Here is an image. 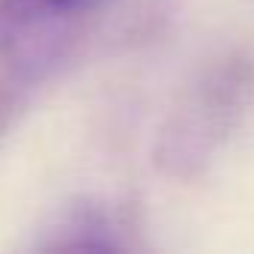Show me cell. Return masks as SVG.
Masks as SVG:
<instances>
[{"label": "cell", "mask_w": 254, "mask_h": 254, "mask_svg": "<svg viewBox=\"0 0 254 254\" xmlns=\"http://www.w3.org/2000/svg\"><path fill=\"white\" fill-rule=\"evenodd\" d=\"M123 245V227L111 209H102V203H81L66 212L45 242V248L63 251H111Z\"/></svg>", "instance_id": "cell-3"}, {"label": "cell", "mask_w": 254, "mask_h": 254, "mask_svg": "<svg viewBox=\"0 0 254 254\" xmlns=\"http://www.w3.org/2000/svg\"><path fill=\"white\" fill-rule=\"evenodd\" d=\"M6 111H9V96L0 90V123H3V117H6Z\"/></svg>", "instance_id": "cell-5"}, {"label": "cell", "mask_w": 254, "mask_h": 254, "mask_svg": "<svg viewBox=\"0 0 254 254\" xmlns=\"http://www.w3.org/2000/svg\"><path fill=\"white\" fill-rule=\"evenodd\" d=\"M248 84H251L248 72L233 66L215 75L206 87H200V93L189 102V108L177 120L174 132L168 135V144H165V156L168 162L177 165V171L189 162H200L209 153V147L221 138L230 117L239 114L236 108L242 105Z\"/></svg>", "instance_id": "cell-2"}, {"label": "cell", "mask_w": 254, "mask_h": 254, "mask_svg": "<svg viewBox=\"0 0 254 254\" xmlns=\"http://www.w3.org/2000/svg\"><path fill=\"white\" fill-rule=\"evenodd\" d=\"M54 3H57L60 9H66L69 15H75L78 21H87V18H93L96 12L108 9L114 0H54Z\"/></svg>", "instance_id": "cell-4"}, {"label": "cell", "mask_w": 254, "mask_h": 254, "mask_svg": "<svg viewBox=\"0 0 254 254\" xmlns=\"http://www.w3.org/2000/svg\"><path fill=\"white\" fill-rule=\"evenodd\" d=\"M81 24L54 0H0V63L18 81H42L69 60Z\"/></svg>", "instance_id": "cell-1"}]
</instances>
